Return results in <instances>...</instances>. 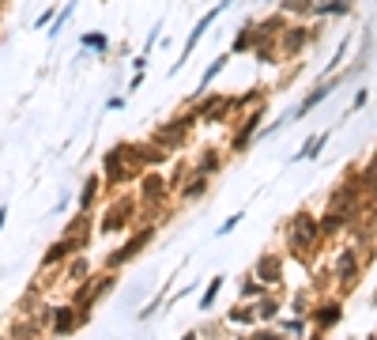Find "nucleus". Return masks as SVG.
Returning a JSON list of instances; mask_svg holds the SVG:
<instances>
[{"label": "nucleus", "mask_w": 377, "mask_h": 340, "mask_svg": "<svg viewBox=\"0 0 377 340\" xmlns=\"http://www.w3.org/2000/svg\"><path fill=\"white\" fill-rule=\"evenodd\" d=\"M321 242H325V238H321V231H317V216L294 212V216L283 223V250H287L294 261H306Z\"/></svg>", "instance_id": "f257e3e1"}, {"label": "nucleus", "mask_w": 377, "mask_h": 340, "mask_svg": "<svg viewBox=\"0 0 377 340\" xmlns=\"http://www.w3.org/2000/svg\"><path fill=\"white\" fill-rule=\"evenodd\" d=\"M313 38H317V30H309L302 19H287L283 30L275 35V53H280V61H294V57H302L306 46H313Z\"/></svg>", "instance_id": "39448f33"}, {"label": "nucleus", "mask_w": 377, "mask_h": 340, "mask_svg": "<svg viewBox=\"0 0 377 340\" xmlns=\"http://www.w3.org/2000/svg\"><path fill=\"white\" fill-rule=\"evenodd\" d=\"M125 106H128V95H125V91H121V95H109V98H106V110H125Z\"/></svg>", "instance_id": "a19ab883"}, {"label": "nucleus", "mask_w": 377, "mask_h": 340, "mask_svg": "<svg viewBox=\"0 0 377 340\" xmlns=\"http://www.w3.org/2000/svg\"><path fill=\"white\" fill-rule=\"evenodd\" d=\"M347 53H351V38H343V42H340V49H336V57L328 61V72H332V69H340V64H343V57H347Z\"/></svg>", "instance_id": "ea45409f"}, {"label": "nucleus", "mask_w": 377, "mask_h": 340, "mask_svg": "<svg viewBox=\"0 0 377 340\" xmlns=\"http://www.w3.org/2000/svg\"><path fill=\"white\" fill-rule=\"evenodd\" d=\"M264 117H268V106H264V102L249 106L246 114H241V122L234 125V133H230V156H241V151L253 148V140H257Z\"/></svg>", "instance_id": "6e6552de"}, {"label": "nucleus", "mask_w": 377, "mask_h": 340, "mask_svg": "<svg viewBox=\"0 0 377 340\" xmlns=\"http://www.w3.org/2000/svg\"><path fill=\"white\" fill-rule=\"evenodd\" d=\"M328 129H325V133H313V136H309L306 140V144H302V151H298V156L291 159V163H309V159H317L321 156V151H325V144H328Z\"/></svg>", "instance_id": "c85d7f7f"}, {"label": "nucleus", "mask_w": 377, "mask_h": 340, "mask_svg": "<svg viewBox=\"0 0 377 340\" xmlns=\"http://www.w3.org/2000/svg\"><path fill=\"white\" fill-rule=\"evenodd\" d=\"M98 197H102V178L91 174V178L83 182V189L76 193V208H80V212H91V208L98 204Z\"/></svg>", "instance_id": "5701e85b"}, {"label": "nucleus", "mask_w": 377, "mask_h": 340, "mask_svg": "<svg viewBox=\"0 0 377 340\" xmlns=\"http://www.w3.org/2000/svg\"><path fill=\"white\" fill-rule=\"evenodd\" d=\"M351 12H354V0H321V4H313L309 19H343Z\"/></svg>", "instance_id": "aec40b11"}, {"label": "nucleus", "mask_w": 377, "mask_h": 340, "mask_svg": "<svg viewBox=\"0 0 377 340\" xmlns=\"http://www.w3.org/2000/svg\"><path fill=\"white\" fill-rule=\"evenodd\" d=\"M291 306H294V314L298 317H306L309 314V306H313V299H309L306 291H294V299H291Z\"/></svg>", "instance_id": "4c0bfd02"}, {"label": "nucleus", "mask_w": 377, "mask_h": 340, "mask_svg": "<svg viewBox=\"0 0 377 340\" xmlns=\"http://www.w3.org/2000/svg\"><path fill=\"white\" fill-rule=\"evenodd\" d=\"M121 151H125L128 167L132 170H159L166 159H170V151H162L159 144H151V140H128V144H121Z\"/></svg>", "instance_id": "1a4fd4ad"}, {"label": "nucleus", "mask_w": 377, "mask_h": 340, "mask_svg": "<svg viewBox=\"0 0 377 340\" xmlns=\"http://www.w3.org/2000/svg\"><path fill=\"white\" fill-rule=\"evenodd\" d=\"M253 310H257V325H272V322H275V317H280V314H283V303H280V299H275V295H272V291H264V295H261V299H257V303H253Z\"/></svg>", "instance_id": "4be33fe9"}, {"label": "nucleus", "mask_w": 377, "mask_h": 340, "mask_svg": "<svg viewBox=\"0 0 377 340\" xmlns=\"http://www.w3.org/2000/svg\"><path fill=\"white\" fill-rule=\"evenodd\" d=\"M80 46L87 53H98V57H106V53H114V42H109L106 30H87V35L80 38Z\"/></svg>", "instance_id": "bb28decb"}, {"label": "nucleus", "mask_w": 377, "mask_h": 340, "mask_svg": "<svg viewBox=\"0 0 377 340\" xmlns=\"http://www.w3.org/2000/svg\"><path fill=\"white\" fill-rule=\"evenodd\" d=\"M249 272H253V276H257L268 291L280 288V283H283V254H272V250H268V254L257 257V265H253Z\"/></svg>", "instance_id": "dca6fc26"}, {"label": "nucleus", "mask_w": 377, "mask_h": 340, "mask_svg": "<svg viewBox=\"0 0 377 340\" xmlns=\"http://www.w3.org/2000/svg\"><path fill=\"white\" fill-rule=\"evenodd\" d=\"M261 4H275V0H261Z\"/></svg>", "instance_id": "09e8293b"}, {"label": "nucleus", "mask_w": 377, "mask_h": 340, "mask_svg": "<svg viewBox=\"0 0 377 340\" xmlns=\"http://www.w3.org/2000/svg\"><path fill=\"white\" fill-rule=\"evenodd\" d=\"M188 106H193V114H196V122H204V125H227L230 122V117H238L234 114V95H196L193 98V102H188Z\"/></svg>", "instance_id": "20e7f679"}, {"label": "nucleus", "mask_w": 377, "mask_h": 340, "mask_svg": "<svg viewBox=\"0 0 377 340\" xmlns=\"http://www.w3.org/2000/svg\"><path fill=\"white\" fill-rule=\"evenodd\" d=\"M0 8H4V0H0Z\"/></svg>", "instance_id": "3c124183"}, {"label": "nucleus", "mask_w": 377, "mask_h": 340, "mask_svg": "<svg viewBox=\"0 0 377 340\" xmlns=\"http://www.w3.org/2000/svg\"><path fill=\"white\" fill-rule=\"evenodd\" d=\"M148 69V53H136V57H132V72H143Z\"/></svg>", "instance_id": "37998d69"}, {"label": "nucleus", "mask_w": 377, "mask_h": 340, "mask_svg": "<svg viewBox=\"0 0 377 340\" xmlns=\"http://www.w3.org/2000/svg\"><path fill=\"white\" fill-rule=\"evenodd\" d=\"M136 178H140V185H136V201H140V208H143L148 216H155L166 201H170L174 189L166 185V178H162L159 170H140Z\"/></svg>", "instance_id": "0eeeda50"}, {"label": "nucleus", "mask_w": 377, "mask_h": 340, "mask_svg": "<svg viewBox=\"0 0 377 340\" xmlns=\"http://www.w3.org/2000/svg\"><path fill=\"white\" fill-rule=\"evenodd\" d=\"M8 227V204H0V231Z\"/></svg>", "instance_id": "49530a36"}, {"label": "nucleus", "mask_w": 377, "mask_h": 340, "mask_svg": "<svg viewBox=\"0 0 377 340\" xmlns=\"http://www.w3.org/2000/svg\"><path fill=\"white\" fill-rule=\"evenodd\" d=\"M366 340H373V333H366Z\"/></svg>", "instance_id": "8fccbe9b"}, {"label": "nucleus", "mask_w": 377, "mask_h": 340, "mask_svg": "<svg viewBox=\"0 0 377 340\" xmlns=\"http://www.w3.org/2000/svg\"><path fill=\"white\" fill-rule=\"evenodd\" d=\"M227 8H230V0H219V4L212 8V12H204L201 19H196V23H193V30H188V42H185V46H181V57H177V61H174V69H170V76H177V72H181V64H185L188 57H193V49H196V46H201V38L208 35V30H212V23H215V19H219V16H223V12H227Z\"/></svg>", "instance_id": "f8f14e48"}, {"label": "nucleus", "mask_w": 377, "mask_h": 340, "mask_svg": "<svg viewBox=\"0 0 377 340\" xmlns=\"http://www.w3.org/2000/svg\"><path fill=\"white\" fill-rule=\"evenodd\" d=\"M253 42H257V27H253V19H249V23H246V27H241L238 35H234V42H230V46H227V53H230V57H241V53H253Z\"/></svg>", "instance_id": "393cba45"}, {"label": "nucleus", "mask_w": 377, "mask_h": 340, "mask_svg": "<svg viewBox=\"0 0 377 340\" xmlns=\"http://www.w3.org/2000/svg\"><path fill=\"white\" fill-rule=\"evenodd\" d=\"M227 325H241V329H253L257 325V310H253V303H234L227 310Z\"/></svg>", "instance_id": "cd10ccee"}, {"label": "nucleus", "mask_w": 377, "mask_h": 340, "mask_svg": "<svg viewBox=\"0 0 377 340\" xmlns=\"http://www.w3.org/2000/svg\"><path fill=\"white\" fill-rule=\"evenodd\" d=\"M162 303H166V291L159 295V299H151V303H148V306H143V310L136 314V317H140V322H148V317H155V314H159V306H162Z\"/></svg>", "instance_id": "58836bf2"}, {"label": "nucleus", "mask_w": 377, "mask_h": 340, "mask_svg": "<svg viewBox=\"0 0 377 340\" xmlns=\"http://www.w3.org/2000/svg\"><path fill=\"white\" fill-rule=\"evenodd\" d=\"M136 87H143V72H132V80H128V91H125V95H132Z\"/></svg>", "instance_id": "c03bdc74"}, {"label": "nucleus", "mask_w": 377, "mask_h": 340, "mask_svg": "<svg viewBox=\"0 0 377 340\" xmlns=\"http://www.w3.org/2000/svg\"><path fill=\"white\" fill-rule=\"evenodd\" d=\"M136 216H140V201H136V193H121V197H114V201L106 204L102 219H98V231H102V235L128 231V227H136Z\"/></svg>", "instance_id": "7ed1b4c3"}, {"label": "nucleus", "mask_w": 377, "mask_h": 340, "mask_svg": "<svg viewBox=\"0 0 377 340\" xmlns=\"http://www.w3.org/2000/svg\"><path fill=\"white\" fill-rule=\"evenodd\" d=\"M359 276H362V254L351 246L340 250V254L332 257V280H340V288L351 291L354 283H359Z\"/></svg>", "instance_id": "4468645a"}, {"label": "nucleus", "mask_w": 377, "mask_h": 340, "mask_svg": "<svg viewBox=\"0 0 377 340\" xmlns=\"http://www.w3.org/2000/svg\"><path fill=\"white\" fill-rule=\"evenodd\" d=\"M102 189H121V185H128L132 178H136V170L128 167V159H125V151H121V144L117 148H109L106 156H102Z\"/></svg>", "instance_id": "9b49d317"}, {"label": "nucleus", "mask_w": 377, "mask_h": 340, "mask_svg": "<svg viewBox=\"0 0 377 340\" xmlns=\"http://www.w3.org/2000/svg\"><path fill=\"white\" fill-rule=\"evenodd\" d=\"M76 4H80V0H68V4H64V8H61L57 16H53V23L46 27V30H49V38H61V30L68 27V19L76 16Z\"/></svg>", "instance_id": "473e14b6"}, {"label": "nucleus", "mask_w": 377, "mask_h": 340, "mask_svg": "<svg viewBox=\"0 0 377 340\" xmlns=\"http://www.w3.org/2000/svg\"><path fill=\"white\" fill-rule=\"evenodd\" d=\"M201 125L196 122V114H193V106H185V114H177L170 117V122H162V125H155V133H151V144H159L162 151H181L188 144V136H193V129Z\"/></svg>", "instance_id": "f03ea898"}, {"label": "nucleus", "mask_w": 377, "mask_h": 340, "mask_svg": "<svg viewBox=\"0 0 377 340\" xmlns=\"http://www.w3.org/2000/svg\"><path fill=\"white\" fill-rule=\"evenodd\" d=\"M264 291H268V288H264V283L253 276V272H246V276H241V283H238V303H257Z\"/></svg>", "instance_id": "c756f323"}, {"label": "nucleus", "mask_w": 377, "mask_h": 340, "mask_svg": "<svg viewBox=\"0 0 377 340\" xmlns=\"http://www.w3.org/2000/svg\"><path fill=\"white\" fill-rule=\"evenodd\" d=\"M208 189H212V178H204V174H185L181 185H177V201H181V204H196V201H204Z\"/></svg>", "instance_id": "f3484780"}, {"label": "nucleus", "mask_w": 377, "mask_h": 340, "mask_svg": "<svg viewBox=\"0 0 377 340\" xmlns=\"http://www.w3.org/2000/svg\"><path fill=\"white\" fill-rule=\"evenodd\" d=\"M238 340H283V333H280V329H268V325H264V329H253L249 336H238Z\"/></svg>", "instance_id": "e433bc0d"}, {"label": "nucleus", "mask_w": 377, "mask_h": 340, "mask_svg": "<svg viewBox=\"0 0 377 340\" xmlns=\"http://www.w3.org/2000/svg\"><path fill=\"white\" fill-rule=\"evenodd\" d=\"M64 235L68 238H91V212H76L72 223H64Z\"/></svg>", "instance_id": "2f4dec72"}, {"label": "nucleus", "mask_w": 377, "mask_h": 340, "mask_svg": "<svg viewBox=\"0 0 377 340\" xmlns=\"http://www.w3.org/2000/svg\"><path fill=\"white\" fill-rule=\"evenodd\" d=\"M227 64H230V53L223 49V53H219V57L212 61V64H208V69H204V76H201V83H196V91L193 95H188V102H193V98L196 95H204L208 91V87H212L215 80H219V76H223V69H227Z\"/></svg>", "instance_id": "412c9836"}, {"label": "nucleus", "mask_w": 377, "mask_h": 340, "mask_svg": "<svg viewBox=\"0 0 377 340\" xmlns=\"http://www.w3.org/2000/svg\"><path fill=\"white\" fill-rule=\"evenodd\" d=\"M151 238H155V223L128 227V238H125V242H121L117 250H109V257H106V269H109V272H117L121 265H128V261H136V257H140V250H143V246H151Z\"/></svg>", "instance_id": "423d86ee"}, {"label": "nucleus", "mask_w": 377, "mask_h": 340, "mask_svg": "<svg viewBox=\"0 0 377 340\" xmlns=\"http://www.w3.org/2000/svg\"><path fill=\"white\" fill-rule=\"evenodd\" d=\"M223 283H227V276H212V280H208L204 288H201V303H196V306H201V314H208V310H212V303L219 299V291H223Z\"/></svg>", "instance_id": "7c9ffc66"}, {"label": "nucleus", "mask_w": 377, "mask_h": 340, "mask_svg": "<svg viewBox=\"0 0 377 340\" xmlns=\"http://www.w3.org/2000/svg\"><path fill=\"white\" fill-rule=\"evenodd\" d=\"M347 80H351L347 72L332 76V80H321V83L313 87V91H309V95L302 98V102H298V106L291 110V114H287V122H302V117H309V114H313V110H317L321 102H325V98H332V95H336L343 83H347Z\"/></svg>", "instance_id": "9d476101"}, {"label": "nucleus", "mask_w": 377, "mask_h": 340, "mask_svg": "<svg viewBox=\"0 0 377 340\" xmlns=\"http://www.w3.org/2000/svg\"><path fill=\"white\" fill-rule=\"evenodd\" d=\"M181 340H201V333H196V329H188V333H185Z\"/></svg>", "instance_id": "de8ad7c7"}, {"label": "nucleus", "mask_w": 377, "mask_h": 340, "mask_svg": "<svg viewBox=\"0 0 377 340\" xmlns=\"http://www.w3.org/2000/svg\"><path fill=\"white\" fill-rule=\"evenodd\" d=\"M241 223H246V212H234V216L227 219V223H219V227H215V238H223V235H230V231H238Z\"/></svg>", "instance_id": "f704fd0d"}, {"label": "nucleus", "mask_w": 377, "mask_h": 340, "mask_svg": "<svg viewBox=\"0 0 377 340\" xmlns=\"http://www.w3.org/2000/svg\"><path fill=\"white\" fill-rule=\"evenodd\" d=\"M306 322L313 325L317 333H328L332 325H340V322H343V303H340V299L313 303V306H309V314H306Z\"/></svg>", "instance_id": "2eb2a0df"}, {"label": "nucleus", "mask_w": 377, "mask_h": 340, "mask_svg": "<svg viewBox=\"0 0 377 340\" xmlns=\"http://www.w3.org/2000/svg\"><path fill=\"white\" fill-rule=\"evenodd\" d=\"M223 159H227V151H219V148H208L196 156V163H188V174H204V178H215L219 170H223Z\"/></svg>", "instance_id": "a211bd4d"}, {"label": "nucleus", "mask_w": 377, "mask_h": 340, "mask_svg": "<svg viewBox=\"0 0 377 340\" xmlns=\"http://www.w3.org/2000/svg\"><path fill=\"white\" fill-rule=\"evenodd\" d=\"M313 4L317 0H275V8H280V16L283 19H309V12H313Z\"/></svg>", "instance_id": "b1692460"}, {"label": "nucleus", "mask_w": 377, "mask_h": 340, "mask_svg": "<svg viewBox=\"0 0 377 340\" xmlns=\"http://www.w3.org/2000/svg\"><path fill=\"white\" fill-rule=\"evenodd\" d=\"M275 322H280L275 329H280L283 336H287V333H298V336L309 333V322H306V317H275Z\"/></svg>", "instance_id": "72a5a7b5"}, {"label": "nucleus", "mask_w": 377, "mask_h": 340, "mask_svg": "<svg viewBox=\"0 0 377 340\" xmlns=\"http://www.w3.org/2000/svg\"><path fill=\"white\" fill-rule=\"evenodd\" d=\"M53 16H57V8H46V12H42V16L35 19V27H38V30H46V27L53 23Z\"/></svg>", "instance_id": "79ce46f5"}, {"label": "nucleus", "mask_w": 377, "mask_h": 340, "mask_svg": "<svg viewBox=\"0 0 377 340\" xmlns=\"http://www.w3.org/2000/svg\"><path fill=\"white\" fill-rule=\"evenodd\" d=\"M317 231H321V238H336V235H343L347 231V219H343L340 212H328L325 216H317Z\"/></svg>", "instance_id": "a878e982"}, {"label": "nucleus", "mask_w": 377, "mask_h": 340, "mask_svg": "<svg viewBox=\"0 0 377 340\" xmlns=\"http://www.w3.org/2000/svg\"><path fill=\"white\" fill-rule=\"evenodd\" d=\"M159 35H162V19H159V23H155V27H151V35H148V46H151V42H155V38H159ZM148 46H143V49H148Z\"/></svg>", "instance_id": "a18cd8bd"}, {"label": "nucleus", "mask_w": 377, "mask_h": 340, "mask_svg": "<svg viewBox=\"0 0 377 340\" xmlns=\"http://www.w3.org/2000/svg\"><path fill=\"white\" fill-rule=\"evenodd\" d=\"M366 106H370V87H359L354 98H351V106H347V114H359V110H366Z\"/></svg>", "instance_id": "c9c22d12"}, {"label": "nucleus", "mask_w": 377, "mask_h": 340, "mask_svg": "<svg viewBox=\"0 0 377 340\" xmlns=\"http://www.w3.org/2000/svg\"><path fill=\"white\" fill-rule=\"evenodd\" d=\"M0 340H4V336H0Z\"/></svg>", "instance_id": "603ef678"}, {"label": "nucleus", "mask_w": 377, "mask_h": 340, "mask_svg": "<svg viewBox=\"0 0 377 340\" xmlns=\"http://www.w3.org/2000/svg\"><path fill=\"white\" fill-rule=\"evenodd\" d=\"M35 317H38V325L49 329V336H68V333H76V329L83 325L72 303H64V306H46V310L35 314Z\"/></svg>", "instance_id": "ddd939ff"}, {"label": "nucleus", "mask_w": 377, "mask_h": 340, "mask_svg": "<svg viewBox=\"0 0 377 340\" xmlns=\"http://www.w3.org/2000/svg\"><path fill=\"white\" fill-rule=\"evenodd\" d=\"M87 276H91V257H87V254H72L61 265V280L72 283V288H76V283H83Z\"/></svg>", "instance_id": "6ab92c4d"}]
</instances>
